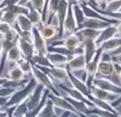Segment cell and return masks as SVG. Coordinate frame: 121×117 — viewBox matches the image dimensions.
Returning <instances> with one entry per match:
<instances>
[{
  "label": "cell",
  "instance_id": "cell-24",
  "mask_svg": "<svg viewBox=\"0 0 121 117\" xmlns=\"http://www.w3.org/2000/svg\"><path fill=\"white\" fill-rule=\"evenodd\" d=\"M39 27V31H40L41 35L45 40H50V39H53L54 37L58 36L59 35V31H58L57 27H55L54 25L50 24V23H45V24H42L41 23Z\"/></svg>",
  "mask_w": 121,
  "mask_h": 117
},
{
  "label": "cell",
  "instance_id": "cell-6",
  "mask_svg": "<svg viewBox=\"0 0 121 117\" xmlns=\"http://www.w3.org/2000/svg\"><path fill=\"white\" fill-rule=\"evenodd\" d=\"M32 43H33L35 51L37 54L41 55H48V46L46 43V40L42 37L40 31H39L38 25H34L32 29Z\"/></svg>",
  "mask_w": 121,
  "mask_h": 117
},
{
  "label": "cell",
  "instance_id": "cell-4",
  "mask_svg": "<svg viewBox=\"0 0 121 117\" xmlns=\"http://www.w3.org/2000/svg\"><path fill=\"white\" fill-rule=\"evenodd\" d=\"M38 68H40L43 72H45L54 82L71 86V82H69V73H67V70L64 67H51V68L38 67Z\"/></svg>",
  "mask_w": 121,
  "mask_h": 117
},
{
  "label": "cell",
  "instance_id": "cell-10",
  "mask_svg": "<svg viewBox=\"0 0 121 117\" xmlns=\"http://www.w3.org/2000/svg\"><path fill=\"white\" fill-rule=\"evenodd\" d=\"M116 75L115 73V67H114V62L111 59V54L108 55V59H104L103 55L98 64V70H97V75L98 77H105V78L110 79L112 76Z\"/></svg>",
  "mask_w": 121,
  "mask_h": 117
},
{
  "label": "cell",
  "instance_id": "cell-38",
  "mask_svg": "<svg viewBox=\"0 0 121 117\" xmlns=\"http://www.w3.org/2000/svg\"><path fill=\"white\" fill-rule=\"evenodd\" d=\"M16 89L13 88H6V86H0V96H3V97H11L14 93L16 92Z\"/></svg>",
  "mask_w": 121,
  "mask_h": 117
},
{
  "label": "cell",
  "instance_id": "cell-45",
  "mask_svg": "<svg viewBox=\"0 0 121 117\" xmlns=\"http://www.w3.org/2000/svg\"><path fill=\"white\" fill-rule=\"evenodd\" d=\"M10 97H3V96H0V108L4 111V106L6 104V102L9 101Z\"/></svg>",
  "mask_w": 121,
  "mask_h": 117
},
{
  "label": "cell",
  "instance_id": "cell-15",
  "mask_svg": "<svg viewBox=\"0 0 121 117\" xmlns=\"http://www.w3.org/2000/svg\"><path fill=\"white\" fill-rule=\"evenodd\" d=\"M90 91H91V94H92L94 97L98 98V99H101L103 101H106V102H113L116 98L118 97V94H115V93H111V92H108L105 90H102L100 88H97L95 86H91L90 88Z\"/></svg>",
  "mask_w": 121,
  "mask_h": 117
},
{
  "label": "cell",
  "instance_id": "cell-42",
  "mask_svg": "<svg viewBox=\"0 0 121 117\" xmlns=\"http://www.w3.org/2000/svg\"><path fill=\"white\" fill-rule=\"evenodd\" d=\"M114 67H115V73H116V76L118 77V79H119L120 82H121V64H119V63H115V62H114Z\"/></svg>",
  "mask_w": 121,
  "mask_h": 117
},
{
  "label": "cell",
  "instance_id": "cell-18",
  "mask_svg": "<svg viewBox=\"0 0 121 117\" xmlns=\"http://www.w3.org/2000/svg\"><path fill=\"white\" fill-rule=\"evenodd\" d=\"M100 32H101L100 30L90 29V27H82V29H78L75 33L80 38L81 42H84L86 40H96L98 38Z\"/></svg>",
  "mask_w": 121,
  "mask_h": 117
},
{
  "label": "cell",
  "instance_id": "cell-37",
  "mask_svg": "<svg viewBox=\"0 0 121 117\" xmlns=\"http://www.w3.org/2000/svg\"><path fill=\"white\" fill-rule=\"evenodd\" d=\"M16 64L19 65V67L21 68V70L26 74V76H30V75L32 76V74H31L32 73V62L30 61V60H27V59H25V58L22 57Z\"/></svg>",
  "mask_w": 121,
  "mask_h": 117
},
{
  "label": "cell",
  "instance_id": "cell-41",
  "mask_svg": "<svg viewBox=\"0 0 121 117\" xmlns=\"http://www.w3.org/2000/svg\"><path fill=\"white\" fill-rule=\"evenodd\" d=\"M108 0H94V6L98 9H101V10H104L106 6V3H108Z\"/></svg>",
  "mask_w": 121,
  "mask_h": 117
},
{
  "label": "cell",
  "instance_id": "cell-28",
  "mask_svg": "<svg viewBox=\"0 0 121 117\" xmlns=\"http://www.w3.org/2000/svg\"><path fill=\"white\" fill-rule=\"evenodd\" d=\"M5 111L9 114H11L13 117H24L27 112H29V109H27L26 101H24L22 104L16 106L15 108H13V109H8Z\"/></svg>",
  "mask_w": 121,
  "mask_h": 117
},
{
  "label": "cell",
  "instance_id": "cell-12",
  "mask_svg": "<svg viewBox=\"0 0 121 117\" xmlns=\"http://www.w3.org/2000/svg\"><path fill=\"white\" fill-rule=\"evenodd\" d=\"M44 91H45V88H44L43 86L37 85L35 90L33 91V93H32L31 96H30L26 100V104H27L29 111L35 109L36 107H38L39 104H40L41 100H42V98H43Z\"/></svg>",
  "mask_w": 121,
  "mask_h": 117
},
{
  "label": "cell",
  "instance_id": "cell-56",
  "mask_svg": "<svg viewBox=\"0 0 121 117\" xmlns=\"http://www.w3.org/2000/svg\"><path fill=\"white\" fill-rule=\"evenodd\" d=\"M6 117H9V115H8V116H6Z\"/></svg>",
  "mask_w": 121,
  "mask_h": 117
},
{
  "label": "cell",
  "instance_id": "cell-29",
  "mask_svg": "<svg viewBox=\"0 0 121 117\" xmlns=\"http://www.w3.org/2000/svg\"><path fill=\"white\" fill-rule=\"evenodd\" d=\"M69 3L67 0H59V4H58V9H57V12H56V15L58 16V19H59V22H60L61 27H62V22H63L64 18H65L67 10H69Z\"/></svg>",
  "mask_w": 121,
  "mask_h": 117
},
{
  "label": "cell",
  "instance_id": "cell-53",
  "mask_svg": "<svg viewBox=\"0 0 121 117\" xmlns=\"http://www.w3.org/2000/svg\"><path fill=\"white\" fill-rule=\"evenodd\" d=\"M2 14H3V11H2V9L0 8V19H1V16H2Z\"/></svg>",
  "mask_w": 121,
  "mask_h": 117
},
{
  "label": "cell",
  "instance_id": "cell-30",
  "mask_svg": "<svg viewBox=\"0 0 121 117\" xmlns=\"http://www.w3.org/2000/svg\"><path fill=\"white\" fill-rule=\"evenodd\" d=\"M31 62L33 64L37 65V67H45V68L53 67L45 55H41V54H37V53H35L33 58L31 59Z\"/></svg>",
  "mask_w": 121,
  "mask_h": 117
},
{
  "label": "cell",
  "instance_id": "cell-7",
  "mask_svg": "<svg viewBox=\"0 0 121 117\" xmlns=\"http://www.w3.org/2000/svg\"><path fill=\"white\" fill-rule=\"evenodd\" d=\"M48 98L53 101L55 108H58V109L62 110V111H69V112H71L72 114L77 115L78 117H85V116H82L81 114H79L78 112L74 109V107L65 99V97H64V96H62V95H55L54 93L48 92Z\"/></svg>",
  "mask_w": 121,
  "mask_h": 117
},
{
  "label": "cell",
  "instance_id": "cell-26",
  "mask_svg": "<svg viewBox=\"0 0 121 117\" xmlns=\"http://www.w3.org/2000/svg\"><path fill=\"white\" fill-rule=\"evenodd\" d=\"M25 77H26V74L17 64H15L13 68L9 69L8 73H6V78L10 79V80H22Z\"/></svg>",
  "mask_w": 121,
  "mask_h": 117
},
{
  "label": "cell",
  "instance_id": "cell-5",
  "mask_svg": "<svg viewBox=\"0 0 121 117\" xmlns=\"http://www.w3.org/2000/svg\"><path fill=\"white\" fill-rule=\"evenodd\" d=\"M78 29V24L76 22L75 16L73 13V9H72V4H69V10L65 15L63 22H62V27H61V33L59 35V39H62L64 37L69 36V35L73 34L77 31Z\"/></svg>",
  "mask_w": 121,
  "mask_h": 117
},
{
  "label": "cell",
  "instance_id": "cell-3",
  "mask_svg": "<svg viewBox=\"0 0 121 117\" xmlns=\"http://www.w3.org/2000/svg\"><path fill=\"white\" fill-rule=\"evenodd\" d=\"M102 55H103V52L101 51V49L98 48L97 53H96V55L94 56V58H93L91 61H88L86 63V65H85L84 74H83L82 80L86 83L88 88H91L93 79H94L95 77H96V75H97L98 64H99L100 60H101V58H102Z\"/></svg>",
  "mask_w": 121,
  "mask_h": 117
},
{
  "label": "cell",
  "instance_id": "cell-22",
  "mask_svg": "<svg viewBox=\"0 0 121 117\" xmlns=\"http://www.w3.org/2000/svg\"><path fill=\"white\" fill-rule=\"evenodd\" d=\"M46 57L50 60L51 64H52L53 67H64L65 68L66 63L69 60L63 54L58 53V52H50V51H48Z\"/></svg>",
  "mask_w": 121,
  "mask_h": 117
},
{
  "label": "cell",
  "instance_id": "cell-32",
  "mask_svg": "<svg viewBox=\"0 0 121 117\" xmlns=\"http://www.w3.org/2000/svg\"><path fill=\"white\" fill-rule=\"evenodd\" d=\"M90 115H96L98 117H121L120 114L113 113V112L106 111V110H101V109H98V108H96V107L91 108L88 116Z\"/></svg>",
  "mask_w": 121,
  "mask_h": 117
},
{
  "label": "cell",
  "instance_id": "cell-25",
  "mask_svg": "<svg viewBox=\"0 0 121 117\" xmlns=\"http://www.w3.org/2000/svg\"><path fill=\"white\" fill-rule=\"evenodd\" d=\"M23 57L21 52H20L19 48H18L17 44L13 45L12 48L9 50V52L6 53V56H5V61L10 62V63H14L16 64L20 59Z\"/></svg>",
  "mask_w": 121,
  "mask_h": 117
},
{
  "label": "cell",
  "instance_id": "cell-36",
  "mask_svg": "<svg viewBox=\"0 0 121 117\" xmlns=\"http://www.w3.org/2000/svg\"><path fill=\"white\" fill-rule=\"evenodd\" d=\"M25 5H27L29 8H33L35 10L39 11L43 16L44 8H45V0H29Z\"/></svg>",
  "mask_w": 121,
  "mask_h": 117
},
{
  "label": "cell",
  "instance_id": "cell-34",
  "mask_svg": "<svg viewBox=\"0 0 121 117\" xmlns=\"http://www.w3.org/2000/svg\"><path fill=\"white\" fill-rule=\"evenodd\" d=\"M27 17L31 20V22L33 23V25H40L42 23V14L33 8H30V12L27 14Z\"/></svg>",
  "mask_w": 121,
  "mask_h": 117
},
{
  "label": "cell",
  "instance_id": "cell-50",
  "mask_svg": "<svg viewBox=\"0 0 121 117\" xmlns=\"http://www.w3.org/2000/svg\"><path fill=\"white\" fill-rule=\"evenodd\" d=\"M1 56H2V40L0 38V58H1Z\"/></svg>",
  "mask_w": 121,
  "mask_h": 117
},
{
  "label": "cell",
  "instance_id": "cell-11",
  "mask_svg": "<svg viewBox=\"0 0 121 117\" xmlns=\"http://www.w3.org/2000/svg\"><path fill=\"white\" fill-rule=\"evenodd\" d=\"M85 65H86V61H85L84 55L81 53H78L74 56L73 58L69 60V62L65 65V69L69 72L75 73V72H84Z\"/></svg>",
  "mask_w": 121,
  "mask_h": 117
},
{
  "label": "cell",
  "instance_id": "cell-19",
  "mask_svg": "<svg viewBox=\"0 0 121 117\" xmlns=\"http://www.w3.org/2000/svg\"><path fill=\"white\" fill-rule=\"evenodd\" d=\"M97 50H98V46L95 40H86L82 42V54L84 55L86 63L94 58V56L97 53Z\"/></svg>",
  "mask_w": 121,
  "mask_h": 117
},
{
  "label": "cell",
  "instance_id": "cell-54",
  "mask_svg": "<svg viewBox=\"0 0 121 117\" xmlns=\"http://www.w3.org/2000/svg\"><path fill=\"white\" fill-rule=\"evenodd\" d=\"M0 111H3V110H2V109H1V108H0Z\"/></svg>",
  "mask_w": 121,
  "mask_h": 117
},
{
  "label": "cell",
  "instance_id": "cell-40",
  "mask_svg": "<svg viewBox=\"0 0 121 117\" xmlns=\"http://www.w3.org/2000/svg\"><path fill=\"white\" fill-rule=\"evenodd\" d=\"M19 37H21L22 39L26 41L32 42V31H23L19 33Z\"/></svg>",
  "mask_w": 121,
  "mask_h": 117
},
{
  "label": "cell",
  "instance_id": "cell-20",
  "mask_svg": "<svg viewBox=\"0 0 121 117\" xmlns=\"http://www.w3.org/2000/svg\"><path fill=\"white\" fill-rule=\"evenodd\" d=\"M101 49V51L103 53H108L111 54L113 52H115L116 50H118L119 48H121V36H115L113 38L106 40L105 42H103L101 45L99 46Z\"/></svg>",
  "mask_w": 121,
  "mask_h": 117
},
{
  "label": "cell",
  "instance_id": "cell-33",
  "mask_svg": "<svg viewBox=\"0 0 121 117\" xmlns=\"http://www.w3.org/2000/svg\"><path fill=\"white\" fill-rule=\"evenodd\" d=\"M93 8L95 9L100 15L104 16L106 18H110V19H114L117 20V21H121V11H115V12H111V11H105V10H101V9H98L96 6L92 5Z\"/></svg>",
  "mask_w": 121,
  "mask_h": 117
},
{
  "label": "cell",
  "instance_id": "cell-31",
  "mask_svg": "<svg viewBox=\"0 0 121 117\" xmlns=\"http://www.w3.org/2000/svg\"><path fill=\"white\" fill-rule=\"evenodd\" d=\"M72 9H73V13H74V16H75L76 22H77L78 27H80L83 23V21L85 20V18H86L84 15V12L82 10V6H81L80 3H75V4H72Z\"/></svg>",
  "mask_w": 121,
  "mask_h": 117
},
{
  "label": "cell",
  "instance_id": "cell-14",
  "mask_svg": "<svg viewBox=\"0 0 121 117\" xmlns=\"http://www.w3.org/2000/svg\"><path fill=\"white\" fill-rule=\"evenodd\" d=\"M67 73H69V82H71V86L73 88H75L76 90H78L79 92H81L85 97H88V95L91 94V91L86 83L82 79H80L79 77L76 76L74 73H72V72L67 71Z\"/></svg>",
  "mask_w": 121,
  "mask_h": 117
},
{
  "label": "cell",
  "instance_id": "cell-47",
  "mask_svg": "<svg viewBox=\"0 0 121 117\" xmlns=\"http://www.w3.org/2000/svg\"><path fill=\"white\" fill-rule=\"evenodd\" d=\"M71 115H72L71 112H69V111H63L61 115H59L58 117H71Z\"/></svg>",
  "mask_w": 121,
  "mask_h": 117
},
{
  "label": "cell",
  "instance_id": "cell-8",
  "mask_svg": "<svg viewBox=\"0 0 121 117\" xmlns=\"http://www.w3.org/2000/svg\"><path fill=\"white\" fill-rule=\"evenodd\" d=\"M92 86H95L97 88H100L102 90H105L108 92L115 93V94L121 95V85L113 82L111 79L105 77H98L96 76L92 81Z\"/></svg>",
  "mask_w": 121,
  "mask_h": 117
},
{
  "label": "cell",
  "instance_id": "cell-44",
  "mask_svg": "<svg viewBox=\"0 0 121 117\" xmlns=\"http://www.w3.org/2000/svg\"><path fill=\"white\" fill-rule=\"evenodd\" d=\"M111 104H112V107L115 108V109H117L118 107H120L121 106V95L118 96L113 102H111Z\"/></svg>",
  "mask_w": 121,
  "mask_h": 117
},
{
  "label": "cell",
  "instance_id": "cell-9",
  "mask_svg": "<svg viewBox=\"0 0 121 117\" xmlns=\"http://www.w3.org/2000/svg\"><path fill=\"white\" fill-rule=\"evenodd\" d=\"M54 43L60 44V45L64 46L67 50L73 51V52H82V42H81L80 38L77 36L76 33H73V34L69 35L64 38L59 39Z\"/></svg>",
  "mask_w": 121,
  "mask_h": 117
},
{
  "label": "cell",
  "instance_id": "cell-39",
  "mask_svg": "<svg viewBox=\"0 0 121 117\" xmlns=\"http://www.w3.org/2000/svg\"><path fill=\"white\" fill-rule=\"evenodd\" d=\"M20 2H21V0H2V1L0 2V8L4 9V8H6V6L19 4Z\"/></svg>",
  "mask_w": 121,
  "mask_h": 117
},
{
  "label": "cell",
  "instance_id": "cell-16",
  "mask_svg": "<svg viewBox=\"0 0 121 117\" xmlns=\"http://www.w3.org/2000/svg\"><path fill=\"white\" fill-rule=\"evenodd\" d=\"M117 36V29H116V24H110L108 25L106 27H104L103 30H101V32H100L98 38L95 40V42H96L97 46L101 45L103 42H105L106 40H108V39L113 38V37Z\"/></svg>",
  "mask_w": 121,
  "mask_h": 117
},
{
  "label": "cell",
  "instance_id": "cell-17",
  "mask_svg": "<svg viewBox=\"0 0 121 117\" xmlns=\"http://www.w3.org/2000/svg\"><path fill=\"white\" fill-rule=\"evenodd\" d=\"M62 96L65 97V99L72 106L74 107V109L78 112L79 114H81L82 116H85V117H88V114H90V110H91V107H88L85 102L83 101H80V100H77L75 98L71 97V96L66 95V94H61Z\"/></svg>",
  "mask_w": 121,
  "mask_h": 117
},
{
  "label": "cell",
  "instance_id": "cell-35",
  "mask_svg": "<svg viewBox=\"0 0 121 117\" xmlns=\"http://www.w3.org/2000/svg\"><path fill=\"white\" fill-rule=\"evenodd\" d=\"M3 11V10H2ZM18 16L15 15L14 13H12L10 11H3V14H2L1 16V19H0V21H3L5 23H9L10 25L12 27H14L16 23V19H17Z\"/></svg>",
  "mask_w": 121,
  "mask_h": 117
},
{
  "label": "cell",
  "instance_id": "cell-21",
  "mask_svg": "<svg viewBox=\"0 0 121 117\" xmlns=\"http://www.w3.org/2000/svg\"><path fill=\"white\" fill-rule=\"evenodd\" d=\"M111 23L108 21H104L101 19H97V18H88L86 17L83 23L78 27V29H82V27H90V29H95V30H103L104 27H106L108 25H110ZM77 29V30H78Z\"/></svg>",
  "mask_w": 121,
  "mask_h": 117
},
{
  "label": "cell",
  "instance_id": "cell-46",
  "mask_svg": "<svg viewBox=\"0 0 121 117\" xmlns=\"http://www.w3.org/2000/svg\"><path fill=\"white\" fill-rule=\"evenodd\" d=\"M116 29H117V35L121 36V21H119L116 24Z\"/></svg>",
  "mask_w": 121,
  "mask_h": 117
},
{
  "label": "cell",
  "instance_id": "cell-23",
  "mask_svg": "<svg viewBox=\"0 0 121 117\" xmlns=\"http://www.w3.org/2000/svg\"><path fill=\"white\" fill-rule=\"evenodd\" d=\"M33 27H34L33 23L29 19L27 15H19L17 17V19H16V23L13 27L19 34L20 32H23V31H32Z\"/></svg>",
  "mask_w": 121,
  "mask_h": 117
},
{
  "label": "cell",
  "instance_id": "cell-2",
  "mask_svg": "<svg viewBox=\"0 0 121 117\" xmlns=\"http://www.w3.org/2000/svg\"><path fill=\"white\" fill-rule=\"evenodd\" d=\"M32 77L37 81L38 85L43 86L45 89H48L50 92L54 93L55 95H61V93H59V91L57 90V88L55 86L54 81L51 79V77L48 76L45 72H43L40 68H38L37 65L32 63Z\"/></svg>",
  "mask_w": 121,
  "mask_h": 117
},
{
  "label": "cell",
  "instance_id": "cell-43",
  "mask_svg": "<svg viewBox=\"0 0 121 117\" xmlns=\"http://www.w3.org/2000/svg\"><path fill=\"white\" fill-rule=\"evenodd\" d=\"M111 59H112V61L115 62V63L121 64V53L115 54V55H111Z\"/></svg>",
  "mask_w": 121,
  "mask_h": 117
},
{
  "label": "cell",
  "instance_id": "cell-48",
  "mask_svg": "<svg viewBox=\"0 0 121 117\" xmlns=\"http://www.w3.org/2000/svg\"><path fill=\"white\" fill-rule=\"evenodd\" d=\"M6 79H8V78H6V77H0V86H1L2 85H3L4 82H5V81H6Z\"/></svg>",
  "mask_w": 121,
  "mask_h": 117
},
{
  "label": "cell",
  "instance_id": "cell-27",
  "mask_svg": "<svg viewBox=\"0 0 121 117\" xmlns=\"http://www.w3.org/2000/svg\"><path fill=\"white\" fill-rule=\"evenodd\" d=\"M55 109L56 108L54 106V104H53V101L48 98V100H46L42 110L40 111L38 117H58V115L56 114Z\"/></svg>",
  "mask_w": 121,
  "mask_h": 117
},
{
  "label": "cell",
  "instance_id": "cell-1",
  "mask_svg": "<svg viewBox=\"0 0 121 117\" xmlns=\"http://www.w3.org/2000/svg\"><path fill=\"white\" fill-rule=\"evenodd\" d=\"M37 81L35 80L33 77H31L30 81L26 83V86H24L23 88L17 90L13 95L10 97L9 101L6 102V104L4 106V111L8 109H13L18 104H22V102L26 101L27 98L31 96V94L33 93V91L35 90V88L37 86Z\"/></svg>",
  "mask_w": 121,
  "mask_h": 117
},
{
  "label": "cell",
  "instance_id": "cell-52",
  "mask_svg": "<svg viewBox=\"0 0 121 117\" xmlns=\"http://www.w3.org/2000/svg\"><path fill=\"white\" fill-rule=\"evenodd\" d=\"M27 1H29V0H21V2H20L19 4H22V5H25V4L27 3Z\"/></svg>",
  "mask_w": 121,
  "mask_h": 117
},
{
  "label": "cell",
  "instance_id": "cell-49",
  "mask_svg": "<svg viewBox=\"0 0 121 117\" xmlns=\"http://www.w3.org/2000/svg\"><path fill=\"white\" fill-rule=\"evenodd\" d=\"M9 114L6 111H0V117H6Z\"/></svg>",
  "mask_w": 121,
  "mask_h": 117
},
{
  "label": "cell",
  "instance_id": "cell-55",
  "mask_svg": "<svg viewBox=\"0 0 121 117\" xmlns=\"http://www.w3.org/2000/svg\"><path fill=\"white\" fill-rule=\"evenodd\" d=\"M1 1H2V0H0V2H1Z\"/></svg>",
  "mask_w": 121,
  "mask_h": 117
},
{
  "label": "cell",
  "instance_id": "cell-51",
  "mask_svg": "<svg viewBox=\"0 0 121 117\" xmlns=\"http://www.w3.org/2000/svg\"><path fill=\"white\" fill-rule=\"evenodd\" d=\"M67 1H69V4H75V3H78L77 0H67Z\"/></svg>",
  "mask_w": 121,
  "mask_h": 117
},
{
  "label": "cell",
  "instance_id": "cell-13",
  "mask_svg": "<svg viewBox=\"0 0 121 117\" xmlns=\"http://www.w3.org/2000/svg\"><path fill=\"white\" fill-rule=\"evenodd\" d=\"M16 44H17L18 48H19L23 58H25V59H27V60L31 61V59L33 58L35 53H36L33 43L30 42V41L24 40V39H22L21 37H18L17 41H16Z\"/></svg>",
  "mask_w": 121,
  "mask_h": 117
}]
</instances>
